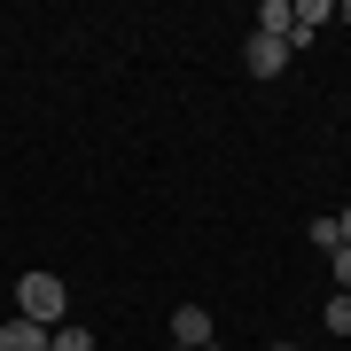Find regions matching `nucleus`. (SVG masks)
I'll return each instance as SVG.
<instances>
[{"label":"nucleus","instance_id":"obj_12","mask_svg":"<svg viewBox=\"0 0 351 351\" xmlns=\"http://www.w3.org/2000/svg\"><path fill=\"white\" fill-rule=\"evenodd\" d=\"M203 351H226V343H203Z\"/></svg>","mask_w":351,"mask_h":351},{"label":"nucleus","instance_id":"obj_4","mask_svg":"<svg viewBox=\"0 0 351 351\" xmlns=\"http://www.w3.org/2000/svg\"><path fill=\"white\" fill-rule=\"evenodd\" d=\"M47 336H55V328H39V320H24V313L0 320V351H47Z\"/></svg>","mask_w":351,"mask_h":351},{"label":"nucleus","instance_id":"obj_8","mask_svg":"<svg viewBox=\"0 0 351 351\" xmlns=\"http://www.w3.org/2000/svg\"><path fill=\"white\" fill-rule=\"evenodd\" d=\"M47 351H94V336H86V328H71V320H63V328L47 336Z\"/></svg>","mask_w":351,"mask_h":351},{"label":"nucleus","instance_id":"obj_11","mask_svg":"<svg viewBox=\"0 0 351 351\" xmlns=\"http://www.w3.org/2000/svg\"><path fill=\"white\" fill-rule=\"evenodd\" d=\"M336 24H351V0H343V8H336Z\"/></svg>","mask_w":351,"mask_h":351},{"label":"nucleus","instance_id":"obj_1","mask_svg":"<svg viewBox=\"0 0 351 351\" xmlns=\"http://www.w3.org/2000/svg\"><path fill=\"white\" fill-rule=\"evenodd\" d=\"M63 304H71L63 274H24V281H16V313L39 320V328H63Z\"/></svg>","mask_w":351,"mask_h":351},{"label":"nucleus","instance_id":"obj_5","mask_svg":"<svg viewBox=\"0 0 351 351\" xmlns=\"http://www.w3.org/2000/svg\"><path fill=\"white\" fill-rule=\"evenodd\" d=\"M289 8H297V24H289V55H297L320 24H336V8H328V0H289Z\"/></svg>","mask_w":351,"mask_h":351},{"label":"nucleus","instance_id":"obj_13","mask_svg":"<svg viewBox=\"0 0 351 351\" xmlns=\"http://www.w3.org/2000/svg\"><path fill=\"white\" fill-rule=\"evenodd\" d=\"M274 351H297V343H274Z\"/></svg>","mask_w":351,"mask_h":351},{"label":"nucleus","instance_id":"obj_6","mask_svg":"<svg viewBox=\"0 0 351 351\" xmlns=\"http://www.w3.org/2000/svg\"><path fill=\"white\" fill-rule=\"evenodd\" d=\"M289 24H297V8H289V0H258V24H250V32H274V39H289Z\"/></svg>","mask_w":351,"mask_h":351},{"label":"nucleus","instance_id":"obj_2","mask_svg":"<svg viewBox=\"0 0 351 351\" xmlns=\"http://www.w3.org/2000/svg\"><path fill=\"white\" fill-rule=\"evenodd\" d=\"M242 63H250V78H281V71H289V39L250 32V39H242Z\"/></svg>","mask_w":351,"mask_h":351},{"label":"nucleus","instance_id":"obj_10","mask_svg":"<svg viewBox=\"0 0 351 351\" xmlns=\"http://www.w3.org/2000/svg\"><path fill=\"white\" fill-rule=\"evenodd\" d=\"M336 234H343V242H351V203H343V211H336Z\"/></svg>","mask_w":351,"mask_h":351},{"label":"nucleus","instance_id":"obj_3","mask_svg":"<svg viewBox=\"0 0 351 351\" xmlns=\"http://www.w3.org/2000/svg\"><path fill=\"white\" fill-rule=\"evenodd\" d=\"M211 343V313H203V304H180L172 313V351H203Z\"/></svg>","mask_w":351,"mask_h":351},{"label":"nucleus","instance_id":"obj_9","mask_svg":"<svg viewBox=\"0 0 351 351\" xmlns=\"http://www.w3.org/2000/svg\"><path fill=\"white\" fill-rule=\"evenodd\" d=\"M328 265H336V289L351 297V242H343V250H328Z\"/></svg>","mask_w":351,"mask_h":351},{"label":"nucleus","instance_id":"obj_7","mask_svg":"<svg viewBox=\"0 0 351 351\" xmlns=\"http://www.w3.org/2000/svg\"><path fill=\"white\" fill-rule=\"evenodd\" d=\"M320 320H328V336H351V297H343V289L328 297V313H320Z\"/></svg>","mask_w":351,"mask_h":351}]
</instances>
